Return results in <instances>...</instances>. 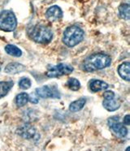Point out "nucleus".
<instances>
[{"instance_id": "obj_1", "label": "nucleus", "mask_w": 130, "mask_h": 151, "mask_svg": "<svg viewBox=\"0 0 130 151\" xmlns=\"http://www.w3.org/2000/svg\"><path fill=\"white\" fill-rule=\"evenodd\" d=\"M110 62L111 59L110 56L105 54L98 53L89 56L84 59L82 68L86 72H95L97 70H101L109 67L110 65Z\"/></svg>"}, {"instance_id": "obj_2", "label": "nucleus", "mask_w": 130, "mask_h": 151, "mask_svg": "<svg viewBox=\"0 0 130 151\" xmlns=\"http://www.w3.org/2000/svg\"><path fill=\"white\" fill-rule=\"evenodd\" d=\"M28 34L32 41L41 44H47L53 38L51 29L42 24H36L31 27L28 31Z\"/></svg>"}, {"instance_id": "obj_3", "label": "nucleus", "mask_w": 130, "mask_h": 151, "mask_svg": "<svg viewBox=\"0 0 130 151\" xmlns=\"http://www.w3.org/2000/svg\"><path fill=\"white\" fill-rule=\"evenodd\" d=\"M84 33L77 25L68 27L64 32L63 42L68 47H74L84 39Z\"/></svg>"}, {"instance_id": "obj_4", "label": "nucleus", "mask_w": 130, "mask_h": 151, "mask_svg": "<svg viewBox=\"0 0 130 151\" xmlns=\"http://www.w3.org/2000/svg\"><path fill=\"white\" fill-rule=\"evenodd\" d=\"M17 20L12 11L3 10L0 13V29L4 32H12L16 29Z\"/></svg>"}, {"instance_id": "obj_5", "label": "nucleus", "mask_w": 130, "mask_h": 151, "mask_svg": "<svg viewBox=\"0 0 130 151\" xmlns=\"http://www.w3.org/2000/svg\"><path fill=\"white\" fill-rule=\"evenodd\" d=\"M73 72V68L69 64L59 63L58 65L53 66L47 70L46 75L49 78H56L65 75H69Z\"/></svg>"}, {"instance_id": "obj_6", "label": "nucleus", "mask_w": 130, "mask_h": 151, "mask_svg": "<svg viewBox=\"0 0 130 151\" xmlns=\"http://www.w3.org/2000/svg\"><path fill=\"white\" fill-rule=\"evenodd\" d=\"M103 107L108 111H115L120 107L121 103L119 100L116 99V95L113 91L107 90L103 93Z\"/></svg>"}, {"instance_id": "obj_7", "label": "nucleus", "mask_w": 130, "mask_h": 151, "mask_svg": "<svg viewBox=\"0 0 130 151\" xmlns=\"http://www.w3.org/2000/svg\"><path fill=\"white\" fill-rule=\"evenodd\" d=\"M107 124L119 137H125L128 134V128L120 122L119 117H111L107 119Z\"/></svg>"}, {"instance_id": "obj_8", "label": "nucleus", "mask_w": 130, "mask_h": 151, "mask_svg": "<svg viewBox=\"0 0 130 151\" xmlns=\"http://www.w3.org/2000/svg\"><path fill=\"white\" fill-rule=\"evenodd\" d=\"M36 94L42 99H59L60 93L57 88L53 86H44L36 89Z\"/></svg>"}, {"instance_id": "obj_9", "label": "nucleus", "mask_w": 130, "mask_h": 151, "mask_svg": "<svg viewBox=\"0 0 130 151\" xmlns=\"http://www.w3.org/2000/svg\"><path fill=\"white\" fill-rule=\"evenodd\" d=\"M16 133L25 139H32L36 135V129L29 124H24L17 128Z\"/></svg>"}, {"instance_id": "obj_10", "label": "nucleus", "mask_w": 130, "mask_h": 151, "mask_svg": "<svg viewBox=\"0 0 130 151\" xmlns=\"http://www.w3.org/2000/svg\"><path fill=\"white\" fill-rule=\"evenodd\" d=\"M46 17L50 21H56L63 17V11L58 6H52L47 9L46 12Z\"/></svg>"}, {"instance_id": "obj_11", "label": "nucleus", "mask_w": 130, "mask_h": 151, "mask_svg": "<svg viewBox=\"0 0 130 151\" xmlns=\"http://www.w3.org/2000/svg\"><path fill=\"white\" fill-rule=\"evenodd\" d=\"M118 73L120 76L126 81H130V64L129 62H125L120 64L118 68Z\"/></svg>"}, {"instance_id": "obj_12", "label": "nucleus", "mask_w": 130, "mask_h": 151, "mask_svg": "<svg viewBox=\"0 0 130 151\" xmlns=\"http://www.w3.org/2000/svg\"><path fill=\"white\" fill-rule=\"evenodd\" d=\"M25 70V67L19 63H11L6 66L4 71L8 74H16L19 72H24Z\"/></svg>"}, {"instance_id": "obj_13", "label": "nucleus", "mask_w": 130, "mask_h": 151, "mask_svg": "<svg viewBox=\"0 0 130 151\" xmlns=\"http://www.w3.org/2000/svg\"><path fill=\"white\" fill-rule=\"evenodd\" d=\"M107 88H108V84L100 80H92L90 82V89L91 91L94 93L107 89Z\"/></svg>"}, {"instance_id": "obj_14", "label": "nucleus", "mask_w": 130, "mask_h": 151, "mask_svg": "<svg viewBox=\"0 0 130 151\" xmlns=\"http://www.w3.org/2000/svg\"><path fill=\"white\" fill-rule=\"evenodd\" d=\"M85 102H86V100H85V99H83V98L78 99V100H76L69 105V111L72 112L80 111L84 107V106L85 105Z\"/></svg>"}, {"instance_id": "obj_15", "label": "nucleus", "mask_w": 130, "mask_h": 151, "mask_svg": "<svg viewBox=\"0 0 130 151\" xmlns=\"http://www.w3.org/2000/svg\"><path fill=\"white\" fill-rule=\"evenodd\" d=\"M14 86L13 81H1L0 82V99L6 96Z\"/></svg>"}, {"instance_id": "obj_16", "label": "nucleus", "mask_w": 130, "mask_h": 151, "mask_svg": "<svg viewBox=\"0 0 130 151\" xmlns=\"http://www.w3.org/2000/svg\"><path fill=\"white\" fill-rule=\"evenodd\" d=\"M119 13L120 17L124 20H129L130 18V7L129 4H120L119 7Z\"/></svg>"}, {"instance_id": "obj_17", "label": "nucleus", "mask_w": 130, "mask_h": 151, "mask_svg": "<svg viewBox=\"0 0 130 151\" xmlns=\"http://www.w3.org/2000/svg\"><path fill=\"white\" fill-rule=\"evenodd\" d=\"M29 95L26 93H20L16 98V105L17 107H22L29 102Z\"/></svg>"}, {"instance_id": "obj_18", "label": "nucleus", "mask_w": 130, "mask_h": 151, "mask_svg": "<svg viewBox=\"0 0 130 151\" xmlns=\"http://www.w3.org/2000/svg\"><path fill=\"white\" fill-rule=\"evenodd\" d=\"M5 51L8 55L14 56V57H20L22 55L21 50L18 48L16 46H14V45H6L5 46Z\"/></svg>"}, {"instance_id": "obj_19", "label": "nucleus", "mask_w": 130, "mask_h": 151, "mask_svg": "<svg viewBox=\"0 0 130 151\" xmlns=\"http://www.w3.org/2000/svg\"><path fill=\"white\" fill-rule=\"evenodd\" d=\"M67 86L72 91H77L81 88V83L76 78H70L68 80Z\"/></svg>"}, {"instance_id": "obj_20", "label": "nucleus", "mask_w": 130, "mask_h": 151, "mask_svg": "<svg viewBox=\"0 0 130 151\" xmlns=\"http://www.w3.org/2000/svg\"><path fill=\"white\" fill-rule=\"evenodd\" d=\"M19 86L22 89H29L31 87V81L29 78H22L19 81Z\"/></svg>"}, {"instance_id": "obj_21", "label": "nucleus", "mask_w": 130, "mask_h": 151, "mask_svg": "<svg viewBox=\"0 0 130 151\" xmlns=\"http://www.w3.org/2000/svg\"><path fill=\"white\" fill-rule=\"evenodd\" d=\"M29 101L32 102V103H34V104H37L38 102V98L37 95H32L31 97L29 98Z\"/></svg>"}, {"instance_id": "obj_22", "label": "nucleus", "mask_w": 130, "mask_h": 151, "mask_svg": "<svg viewBox=\"0 0 130 151\" xmlns=\"http://www.w3.org/2000/svg\"><path fill=\"white\" fill-rule=\"evenodd\" d=\"M124 124L126 125L130 124V115H126L125 116H124Z\"/></svg>"}, {"instance_id": "obj_23", "label": "nucleus", "mask_w": 130, "mask_h": 151, "mask_svg": "<svg viewBox=\"0 0 130 151\" xmlns=\"http://www.w3.org/2000/svg\"><path fill=\"white\" fill-rule=\"evenodd\" d=\"M125 151H129V146H128V147H127L126 150H125Z\"/></svg>"}, {"instance_id": "obj_24", "label": "nucleus", "mask_w": 130, "mask_h": 151, "mask_svg": "<svg viewBox=\"0 0 130 151\" xmlns=\"http://www.w3.org/2000/svg\"><path fill=\"white\" fill-rule=\"evenodd\" d=\"M0 71H1V67H0Z\"/></svg>"}]
</instances>
